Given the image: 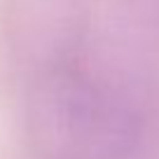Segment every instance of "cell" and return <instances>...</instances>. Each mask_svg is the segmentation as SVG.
Here are the masks:
<instances>
[{
  "mask_svg": "<svg viewBox=\"0 0 159 159\" xmlns=\"http://www.w3.org/2000/svg\"><path fill=\"white\" fill-rule=\"evenodd\" d=\"M28 131L45 159H131L140 117L110 82L80 66H54L28 96Z\"/></svg>",
  "mask_w": 159,
  "mask_h": 159,
  "instance_id": "1",
  "label": "cell"
}]
</instances>
